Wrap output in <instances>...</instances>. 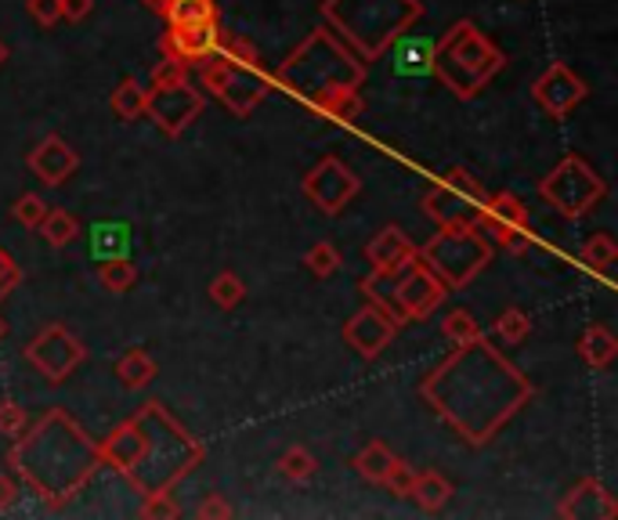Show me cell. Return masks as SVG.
<instances>
[{
	"instance_id": "6da1fadb",
	"label": "cell",
	"mask_w": 618,
	"mask_h": 520,
	"mask_svg": "<svg viewBox=\"0 0 618 520\" xmlns=\"http://www.w3.org/2000/svg\"><path fill=\"white\" fill-rule=\"evenodd\" d=\"M419 394L467 444L481 449L536 398V387L510 358L481 337L456 347L445 362L430 369L419 383Z\"/></svg>"
},
{
	"instance_id": "7a4b0ae2",
	"label": "cell",
	"mask_w": 618,
	"mask_h": 520,
	"mask_svg": "<svg viewBox=\"0 0 618 520\" xmlns=\"http://www.w3.org/2000/svg\"><path fill=\"white\" fill-rule=\"evenodd\" d=\"M98 452L102 466H113L142 499L175 491L206 455L203 444L159 402H145L131 419L116 423L98 441Z\"/></svg>"
},
{
	"instance_id": "3957f363",
	"label": "cell",
	"mask_w": 618,
	"mask_h": 520,
	"mask_svg": "<svg viewBox=\"0 0 618 520\" xmlns=\"http://www.w3.org/2000/svg\"><path fill=\"white\" fill-rule=\"evenodd\" d=\"M8 466L52 510H58L98 474L102 452H98V441L66 408H47L8 449Z\"/></svg>"
},
{
	"instance_id": "277c9868",
	"label": "cell",
	"mask_w": 618,
	"mask_h": 520,
	"mask_svg": "<svg viewBox=\"0 0 618 520\" xmlns=\"http://www.w3.org/2000/svg\"><path fill=\"white\" fill-rule=\"evenodd\" d=\"M271 83H279L282 91L301 98L333 123H355L366 109V61L329 26L307 33L304 44L293 47L286 61L271 72Z\"/></svg>"
},
{
	"instance_id": "5b68a950",
	"label": "cell",
	"mask_w": 618,
	"mask_h": 520,
	"mask_svg": "<svg viewBox=\"0 0 618 520\" xmlns=\"http://www.w3.org/2000/svg\"><path fill=\"white\" fill-rule=\"evenodd\" d=\"M326 26L362 61H377L387 47L424 19L419 0H323Z\"/></svg>"
},
{
	"instance_id": "8992f818",
	"label": "cell",
	"mask_w": 618,
	"mask_h": 520,
	"mask_svg": "<svg viewBox=\"0 0 618 520\" xmlns=\"http://www.w3.org/2000/svg\"><path fill=\"white\" fill-rule=\"evenodd\" d=\"M503 66H506L503 47L492 44L488 33H481L471 19H460L435 44L430 77H438L445 83V91H452L460 102H471V98H477L499 77Z\"/></svg>"
},
{
	"instance_id": "52a82bcc",
	"label": "cell",
	"mask_w": 618,
	"mask_h": 520,
	"mask_svg": "<svg viewBox=\"0 0 618 520\" xmlns=\"http://www.w3.org/2000/svg\"><path fill=\"white\" fill-rule=\"evenodd\" d=\"M416 253L445 282L449 293L471 286L481 271L492 264V242L474 221L438 228V235H430L424 246H416Z\"/></svg>"
},
{
	"instance_id": "ba28073f",
	"label": "cell",
	"mask_w": 618,
	"mask_h": 520,
	"mask_svg": "<svg viewBox=\"0 0 618 520\" xmlns=\"http://www.w3.org/2000/svg\"><path fill=\"white\" fill-rule=\"evenodd\" d=\"M206 109L203 91H195L189 80V66L175 58H164L153 69V80L145 87V116L156 123L167 138H181Z\"/></svg>"
},
{
	"instance_id": "9c48e42d",
	"label": "cell",
	"mask_w": 618,
	"mask_h": 520,
	"mask_svg": "<svg viewBox=\"0 0 618 520\" xmlns=\"http://www.w3.org/2000/svg\"><path fill=\"white\" fill-rule=\"evenodd\" d=\"M539 195L547 200V206L558 210L561 217L578 221V217L593 214V210L604 203V195H608V181H604L583 156L572 152L539 181Z\"/></svg>"
},
{
	"instance_id": "30bf717a",
	"label": "cell",
	"mask_w": 618,
	"mask_h": 520,
	"mask_svg": "<svg viewBox=\"0 0 618 520\" xmlns=\"http://www.w3.org/2000/svg\"><path fill=\"white\" fill-rule=\"evenodd\" d=\"M200 80L228 113H236L243 120L250 116L271 91V77L265 72V66H246V61H232L225 55H210L200 66Z\"/></svg>"
},
{
	"instance_id": "8fae6325",
	"label": "cell",
	"mask_w": 618,
	"mask_h": 520,
	"mask_svg": "<svg viewBox=\"0 0 618 520\" xmlns=\"http://www.w3.org/2000/svg\"><path fill=\"white\" fill-rule=\"evenodd\" d=\"M474 225L510 253H525L531 246V214L514 192L485 195L481 206L474 210Z\"/></svg>"
},
{
	"instance_id": "7c38bea8",
	"label": "cell",
	"mask_w": 618,
	"mask_h": 520,
	"mask_svg": "<svg viewBox=\"0 0 618 520\" xmlns=\"http://www.w3.org/2000/svg\"><path fill=\"white\" fill-rule=\"evenodd\" d=\"M83 358H88V347H83V340L77 337V332H69L66 326H58V321H55V326L41 329L26 343V362L47 383L69 380L83 365Z\"/></svg>"
},
{
	"instance_id": "4fadbf2b",
	"label": "cell",
	"mask_w": 618,
	"mask_h": 520,
	"mask_svg": "<svg viewBox=\"0 0 618 520\" xmlns=\"http://www.w3.org/2000/svg\"><path fill=\"white\" fill-rule=\"evenodd\" d=\"M301 192L307 195V203H312L318 214L337 217L348 210L355 195L362 192V181L355 178V170L344 163L340 156H323L312 170L304 173Z\"/></svg>"
},
{
	"instance_id": "5bb4252c",
	"label": "cell",
	"mask_w": 618,
	"mask_h": 520,
	"mask_svg": "<svg viewBox=\"0 0 618 520\" xmlns=\"http://www.w3.org/2000/svg\"><path fill=\"white\" fill-rule=\"evenodd\" d=\"M445 296H449L445 282L419 260V253L394 275V301H398V312L405 321H419L430 312H438Z\"/></svg>"
},
{
	"instance_id": "9a60e30c",
	"label": "cell",
	"mask_w": 618,
	"mask_h": 520,
	"mask_svg": "<svg viewBox=\"0 0 618 520\" xmlns=\"http://www.w3.org/2000/svg\"><path fill=\"white\" fill-rule=\"evenodd\" d=\"M586 94H589L586 80L578 77L568 61H550V66L542 69V77L531 83V98H536V105L553 120H564L575 105H583Z\"/></svg>"
},
{
	"instance_id": "2e32d148",
	"label": "cell",
	"mask_w": 618,
	"mask_h": 520,
	"mask_svg": "<svg viewBox=\"0 0 618 520\" xmlns=\"http://www.w3.org/2000/svg\"><path fill=\"white\" fill-rule=\"evenodd\" d=\"M221 19H206V22H184V26H167L164 41V58H175L181 66H203V61L217 52L221 44Z\"/></svg>"
},
{
	"instance_id": "e0dca14e",
	"label": "cell",
	"mask_w": 618,
	"mask_h": 520,
	"mask_svg": "<svg viewBox=\"0 0 618 520\" xmlns=\"http://www.w3.org/2000/svg\"><path fill=\"white\" fill-rule=\"evenodd\" d=\"M398 329L402 326L391 315H383L380 307L369 304V307H362V312H355L348 321H344V343H348L358 358L373 362V358H380L394 343Z\"/></svg>"
},
{
	"instance_id": "ac0fdd59",
	"label": "cell",
	"mask_w": 618,
	"mask_h": 520,
	"mask_svg": "<svg viewBox=\"0 0 618 520\" xmlns=\"http://www.w3.org/2000/svg\"><path fill=\"white\" fill-rule=\"evenodd\" d=\"M30 170L41 178L47 189H58V184H66L72 173L80 170V156L77 148H72L61 134H47L33 148H30Z\"/></svg>"
},
{
	"instance_id": "d6986e66",
	"label": "cell",
	"mask_w": 618,
	"mask_h": 520,
	"mask_svg": "<svg viewBox=\"0 0 618 520\" xmlns=\"http://www.w3.org/2000/svg\"><path fill=\"white\" fill-rule=\"evenodd\" d=\"M558 517H564V520H615L618 499L600 485L597 477H583L572 491L564 495V502L558 506Z\"/></svg>"
},
{
	"instance_id": "ffe728a7",
	"label": "cell",
	"mask_w": 618,
	"mask_h": 520,
	"mask_svg": "<svg viewBox=\"0 0 618 520\" xmlns=\"http://www.w3.org/2000/svg\"><path fill=\"white\" fill-rule=\"evenodd\" d=\"M413 257H416V242L398 225L380 228L366 246V260L377 271H387V275H398V271L409 264Z\"/></svg>"
},
{
	"instance_id": "44dd1931",
	"label": "cell",
	"mask_w": 618,
	"mask_h": 520,
	"mask_svg": "<svg viewBox=\"0 0 618 520\" xmlns=\"http://www.w3.org/2000/svg\"><path fill=\"white\" fill-rule=\"evenodd\" d=\"M474 203L463 200L460 192H452L449 184H430L424 192V214L435 221L438 228H449V225H467V221H474Z\"/></svg>"
},
{
	"instance_id": "7402d4cb",
	"label": "cell",
	"mask_w": 618,
	"mask_h": 520,
	"mask_svg": "<svg viewBox=\"0 0 618 520\" xmlns=\"http://www.w3.org/2000/svg\"><path fill=\"white\" fill-rule=\"evenodd\" d=\"M387 52L394 58V72H402V77H430V66H435V41L402 33Z\"/></svg>"
},
{
	"instance_id": "603a6c76",
	"label": "cell",
	"mask_w": 618,
	"mask_h": 520,
	"mask_svg": "<svg viewBox=\"0 0 618 520\" xmlns=\"http://www.w3.org/2000/svg\"><path fill=\"white\" fill-rule=\"evenodd\" d=\"M91 257L94 260H113L131 257V225L123 221H102L91 228Z\"/></svg>"
},
{
	"instance_id": "cb8c5ba5",
	"label": "cell",
	"mask_w": 618,
	"mask_h": 520,
	"mask_svg": "<svg viewBox=\"0 0 618 520\" xmlns=\"http://www.w3.org/2000/svg\"><path fill=\"white\" fill-rule=\"evenodd\" d=\"M615 354H618V340H615V332L608 326H589L583 337H578V358L589 365V369H608L615 362Z\"/></svg>"
},
{
	"instance_id": "d4e9b609",
	"label": "cell",
	"mask_w": 618,
	"mask_h": 520,
	"mask_svg": "<svg viewBox=\"0 0 618 520\" xmlns=\"http://www.w3.org/2000/svg\"><path fill=\"white\" fill-rule=\"evenodd\" d=\"M156 373H159V365L142 351V347H131V351L116 362V380L123 383V391H145L148 383L156 380Z\"/></svg>"
},
{
	"instance_id": "484cf974",
	"label": "cell",
	"mask_w": 618,
	"mask_h": 520,
	"mask_svg": "<svg viewBox=\"0 0 618 520\" xmlns=\"http://www.w3.org/2000/svg\"><path fill=\"white\" fill-rule=\"evenodd\" d=\"M413 499H416L419 510L438 513L441 506L452 499V481H449V477H441L438 470H424V474H416Z\"/></svg>"
},
{
	"instance_id": "4316f807",
	"label": "cell",
	"mask_w": 618,
	"mask_h": 520,
	"mask_svg": "<svg viewBox=\"0 0 618 520\" xmlns=\"http://www.w3.org/2000/svg\"><path fill=\"white\" fill-rule=\"evenodd\" d=\"M36 231L44 235L47 246H55V250H66L69 242L80 239V221L69 214V210H47L44 221L36 225Z\"/></svg>"
},
{
	"instance_id": "83f0119b",
	"label": "cell",
	"mask_w": 618,
	"mask_h": 520,
	"mask_svg": "<svg viewBox=\"0 0 618 520\" xmlns=\"http://www.w3.org/2000/svg\"><path fill=\"white\" fill-rule=\"evenodd\" d=\"M362 293L369 296V304L380 307L383 315H391L398 326H405V318L398 312V301H394V275H387V271H369V275L362 279Z\"/></svg>"
},
{
	"instance_id": "f1b7e54d",
	"label": "cell",
	"mask_w": 618,
	"mask_h": 520,
	"mask_svg": "<svg viewBox=\"0 0 618 520\" xmlns=\"http://www.w3.org/2000/svg\"><path fill=\"white\" fill-rule=\"evenodd\" d=\"M391 463H394V452L383 441H369L366 449L351 460V466L358 470V474H362L366 481H373V485H383V477H387Z\"/></svg>"
},
{
	"instance_id": "f546056e",
	"label": "cell",
	"mask_w": 618,
	"mask_h": 520,
	"mask_svg": "<svg viewBox=\"0 0 618 520\" xmlns=\"http://www.w3.org/2000/svg\"><path fill=\"white\" fill-rule=\"evenodd\" d=\"M109 105H113L116 120H123V123L142 120V116H145V87L134 80V77L120 80V87L113 91V98H109Z\"/></svg>"
},
{
	"instance_id": "4dcf8cb0",
	"label": "cell",
	"mask_w": 618,
	"mask_h": 520,
	"mask_svg": "<svg viewBox=\"0 0 618 520\" xmlns=\"http://www.w3.org/2000/svg\"><path fill=\"white\" fill-rule=\"evenodd\" d=\"M615 257H618L615 239L608 231H597V235H589V239L583 242V250H578V264H586L589 271H597V275H608Z\"/></svg>"
},
{
	"instance_id": "1f68e13d",
	"label": "cell",
	"mask_w": 618,
	"mask_h": 520,
	"mask_svg": "<svg viewBox=\"0 0 618 520\" xmlns=\"http://www.w3.org/2000/svg\"><path fill=\"white\" fill-rule=\"evenodd\" d=\"M167 26H184V22H206V19H221L217 0H170L164 8Z\"/></svg>"
},
{
	"instance_id": "d6a6232c",
	"label": "cell",
	"mask_w": 618,
	"mask_h": 520,
	"mask_svg": "<svg viewBox=\"0 0 618 520\" xmlns=\"http://www.w3.org/2000/svg\"><path fill=\"white\" fill-rule=\"evenodd\" d=\"M98 282L109 290V293H131L134 282H138V268L131 264V257H113V260H102V268H98Z\"/></svg>"
},
{
	"instance_id": "836d02e7",
	"label": "cell",
	"mask_w": 618,
	"mask_h": 520,
	"mask_svg": "<svg viewBox=\"0 0 618 520\" xmlns=\"http://www.w3.org/2000/svg\"><path fill=\"white\" fill-rule=\"evenodd\" d=\"M441 337L449 340L452 347H463V343H474L481 340L485 332H481L477 318L471 312H463V307H456V312H449L441 318Z\"/></svg>"
},
{
	"instance_id": "e575fe53",
	"label": "cell",
	"mask_w": 618,
	"mask_h": 520,
	"mask_svg": "<svg viewBox=\"0 0 618 520\" xmlns=\"http://www.w3.org/2000/svg\"><path fill=\"white\" fill-rule=\"evenodd\" d=\"M206 293L221 312H236V307L246 301V286H243V279L236 275V271H221V275H214Z\"/></svg>"
},
{
	"instance_id": "d590c367",
	"label": "cell",
	"mask_w": 618,
	"mask_h": 520,
	"mask_svg": "<svg viewBox=\"0 0 618 520\" xmlns=\"http://www.w3.org/2000/svg\"><path fill=\"white\" fill-rule=\"evenodd\" d=\"M492 332H496L503 343H521L531 332V318L521 307H506V312H499L496 321H492Z\"/></svg>"
},
{
	"instance_id": "8d00e7d4",
	"label": "cell",
	"mask_w": 618,
	"mask_h": 520,
	"mask_svg": "<svg viewBox=\"0 0 618 520\" xmlns=\"http://www.w3.org/2000/svg\"><path fill=\"white\" fill-rule=\"evenodd\" d=\"M315 470H318L315 455L307 449H301V444H293V449H286L279 455V474L286 481H296V485L307 481V477H315Z\"/></svg>"
},
{
	"instance_id": "74e56055",
	"label": "cell",
	"mask_w": 618,
	"mask_h": 520,
	"mask_svg": "<svg viewBox=\"0 0 618 520\" xmlns=\"http://www.w3.org/2000/svg\"><path fill=\"white\" fill-rule=\"evenodd\" d=\"M441 184H449L452 192H460L463 200H471L474 206H481V200H485V184H481V178L474 170H467V167H449L441 173Z\"/></svg>"
},
{
	"instance_id": "f35d334b",
	"label": "cell",
	"mask_w": 618,
	"mask_h": 520,
	"mask_svg": "<svg viewBox=\"0 0 618 520\" xmlns=\"http://www.w3.org/2000/svg\"><path fill=\"white\" fill-rule=\"evenodd\" d=\"M304 264L312 268L315 279H329V275H337V268H340V250L333 242H315L312 250L304 253Z\"/></svg>"
},
{
	"instance_id": "ab89813d",
	"label": "cell",
	"mask_w": 618,
	"mask_h": 520,
	"mask_svg": "<svg viewBox=\"0 0 618 520\" xmlns=\"http://www.w3.org/2000/svg\"><path fill=\"white\" fill-rule=\"evenodd\" d=\"M214 55H225L232 61H246V66H261V52L254 47V41H246L239 33H221V44Z\"/></svg>"
},
{
	"instance_id": "60d3db41",
	"label": "cell",
	"mask_w": 618,
	"mask_h": 520,
	"mask_svg": "<svg viewBox=\"0 0 618 520\" xmlns=\"http://www.w3.org/2000/svg\"><path fill=\"white\" fill-rule=\"evenodd\" d=\"M383 485H387V491L394 495V499H413L416 470L405 463V460H398V455H394V463H391V470H387V477H383Z\"/></svg>"
},
{
	"instance_id": "b9f144b4",
	"label": "cell",
	"mask_w": 618,
	"mask_h": 520,
	"mask_svg": "<svg viewBox=\"0 0 618 520\" xmlns=\"http://www.w3.org/2000/svg\"><path fill=\"white\" fill-rule=\"evenodd\" d=\"M47 210H52V206H47V203L41 200V195H36V192H26V195H19L15 206H11V217H15L22 228H36V225H41V221H44Z\"/></svg>"
},
{
	"instance_id": "7bdbcfd3",
	"label": "cell",
	"mask_w": 618,
	"mask_h": 520,
	"mask_svg": "<svg viewBox=\"0 0 618 520\" xmlns=\"http://www.w3.org/2000/svg\"><path fill=\"white\" fill-rule=\"evenodd\" d=\"M30 427V412L19 402H0V433L4 438H19Z\"/></svg>"
},
{
	"instance_id": "ee69618b",
	"label": "cell",
	"mask_w": 618,
	"mask_h": 520,
	"mask_svg": "<svg viewBox=\"0 0 618 520\" xmlns=\"http://www.w3.org/2000/svg\"><path fill=\"white\" fill-rule=\"evenodd\" d=\"M19 286H22V268H19V260L11 257L4 246H0V301L15 293Z\"/></svg>"
},
{
	"instance_id": "f6af8a7d",
	"label": "cell",
	"mask_w": 618,
	"mask_h": 520,
	"mask_svg": "<svg viewBox=\"0 0 618 520\" xmlns=\"http://www.w3.org/2000/svg\"><path fill=\"white\" fill-rule=\"evenodd\" d=\"M26 8H30V19L44 30H52L61 22V0H26Z\"/></svg>"
},
{
	"instance_id": "bcb514c9",
	"label": "cell",
	"mask_w": 618,
	"mask_h": 520,
	"mask_svg": "<svg viewBox=\"0 0 618 520\" xmlns=\"http://www.w3.org/2000/svg\"><path fill=\"white\" fill-rule=\"evenodd\" d=\"M142 517H178V506L170 499V491L164 495H148L142 502Z\"/></svg>"
},
{
	"instance_id": "7dc6e473",
	"label": "cell",
	"mask_w": 618,
	"mask_h": 520,
	"mask_svg": "<svg viewBox=\"0 0 618 520\" xmlns=\"http://www.w3.org/2000/svg\"><path fill=\"white\" fill-rule=\"evenodd\" d=\"M195 517H200V520H210V517H214V520H228L232 517V506L221 499V495H206V499L195 506Z\"/></svg>"
},
{
	"instance_id": "c3c4849f",
	"label": "cell",
	"mask_w": 618,
	"mask_h": 520,
	"mask_svg": "<svg viewBox=\"0 0 618 520\" xmlns=\"http://www.w3.org/2000/svg\"><path fill=\"white\" fill-rule=\"evenodd\" d=\"M94 11V0H61V19L83 22Z\"/></svg>"
},
{
	"instance_id": "681fc988",
	"label": "cell",
	"mask_w": 618,
	"mask_h": 520,
	"mask_svg": "<svg viewBox=\"0 0 618 520\" xmlns=\"http://www.w3.org/2000/svg\"><path fill=\"white\" fill-rule=\"evenodd\" d=\"M19 502V481L11 474H0V513Z\"/></svg>"
},
{
	"instance_id": "f907efd6",
	"label": "cell",
	"mask_w": 618,
	"mask_h": 520,
	"mask_svg": "<svg viewBox=\"0 0 618 520\" xmlns=\"http://www.w3.org/2000/svg\"><path fill=\"white\" fill-rule=\"evenodd\" d=\"M170 4V0H145V8L148 11H156V15H164V8Z\"/></svg>"
},
{
	"instance_id": "816d5d0a",
	"label": "cell",
	"mask_w": 618,
	"mask_h": 520,
	"mask_svg": "<svg viewBox=\"0 0 618 520\" xmlns=\"http://www.w3.org/2000/svg\"><path fill=\"white\" fill-rule=\"evenodd\" d=\"M4 61H8V44L0 41V66H4Z\"/></svg>"
},
{
	"instance_id": "f5cc1de1",
	"label": "cell",
	"mask_w": 618,
	"mask_h": 520,
	"mask_svg": "<svg viewBox=\"0 0 618 520\" xmlns=\"http://www.w3.org/2000/svg\"><path fill=\"white\" fill-rule=\"evenodd\" d=\"M0 340H4V318H0Z\"/></svg>"
}]
</instances>
